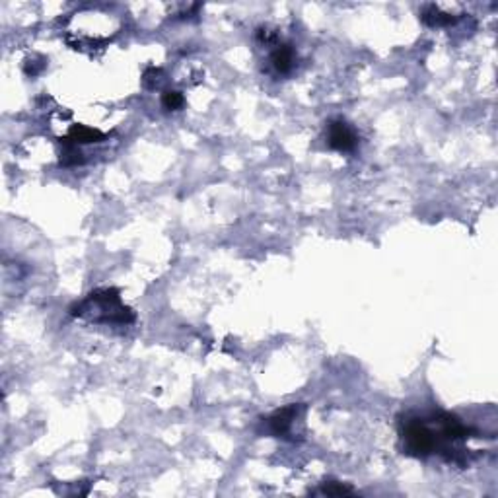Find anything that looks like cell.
<instances>
[{"label": "cell", "mask_w": 498, "mask_h": 498, "mask_svg": "<svg viewBox=\"0 0 498 498\" xmlns=\"http://www.w3.org/2000/svg\"><path fill=\"white\" fill-rule=\"evenodd\" d=\"M183 104H185V98L178 90H168V92L162 94V105L169 111H178L183 107Z\"/></svg>", "instance_id": "obj_10"}, {"label": "cell", "mask_w": 498, "mask_h": 498, "mask_svg": "<svg viewBox=\"0 0 498 498\" xmlns=\"http://www.w3.org/2000/svg\"><path fill=\"white\" fill-rule=\"evenodd\" d=\"M271 65L279 75H288L296 65V53L286 43H277V47L271 53Z\"/></svg>", "instance_id": "obj_5"}, {"label": "cell", "mask_w": 498, "mask_h": 498, "mask_svg": "<svg viewBox=\"0 0 498 498\" xmlns=\"http://www.w3.org/2000/svg\"><path fill=\"white\" fill-rule=\"evenodd\" d=\"M104 132L92 129V127H86V125H75L70 131H68V139L75 142V144H90V142H100L104 141Z\"/></svg>", "instance_id": "obj_7"}, {"label": "cell", "mask_w": 498, "mask_h": 498, "mask_svg": "<svg viewBox=\"0 0 498 498\" xmlns=\"http://www.w3.org/2000/svg\"><path fill=\"white\" fill-rule=\"evenodd\" d=\"M72 318H84L95 323H119L129 325L134 321V313L121 302V294L115 288H98L90 292L82 302L68 308Z\"/></svg>", "instance_id": "obj_1"}, {"label": "cell", "mask_w": 498, "mask_h": 498, "mask_svg": "<svg viewBox=\"0 0 498 498\" xmlns=\"http://www.w3.org/2000/svg\"><path fill=\"white\" fill-rule=\"evenodd\" d=\"M399 438L407 456L413 458H428L436 453L434 433L426 417L421 414H403L399 417Z\"/></svg>", "instance_id": "obj_2"}, {"label": "cell", "mask_w": 498, "mask_h": 498, "mask_svg": "<svg viewBox=\"0 0 498 498\" xmlns=\"http://www.w3.org/2000/svg\"><path fill=\"white\" fill-rule=\"evenodd\" d=\"M304 405L300 403H290L282 409H277L269 419H267V426H269V433L277 436V438H288L294 430V424L300 419L304 413Z\"/></svg>", "instance_id": "obj_3"}, {"label": "cell", "mask_w": 498, "mask_h": 498, "mask_svg": "<svg viewBox=\"0 0 498 498\" xmlns=\"http://www.w3.org/2000/svg\"><path fill=\"white\" fill-rule=\"evenodd\" d=\"M321 495H327V497H348V495H355L357 490L352 489L350 485L345 483H339V481H329L325 483L320 490Z\"/></svg>", "instance_id": "obj_9"}, {"label": "cell", "mask_w": 498, "mask_h": 498, "mask_svg": "<svg viewBox=\"0 0 498 498\" xmlns=\"http://www.w3.org/2000/svg\"><path fill=\"white\" fill-rule=\"evenodd\" d=\"M421 20L428 28H448V26H453L458 22V16L444 12L436 4H426L421 12Z\"/></svg>", "instance_id": "obj_6"}, {"label": "cell", "mask_w": 498, "mask_h": 498, "mask_svg": "<svg viewBox=\"0 0 498 498\" xmlns=\"http://www.w3.org/2000/svg\"><path fill=\"white\" fill-rule=\"evenodd\" d=\"M327 144L337 152H352L357 148L358 137L347 121L331 119L327 123Z\"/></svg>", "instance_id": "obj_4"}, {"label": "cell", "mask_w": 498, "mask_h": 498, "mask_svg": "<svg viewBox=\"0 0 498 498\" xmlns=\"http://www.w3.org/2000/svg\"><path fill=\"white\" fill-rule=\"evenodd\" d=\"M61 164H63V166H76V164H82V154H80L78 144H75L68 137L63 139V156H61Z\"/></svg>", "instance_id": "obj_8"}, {"label": "cell", "mask_w": 498, "mask_h": 498, "mask_svg": "<svg viewBox=\"0 0 498 498\" xmlns=\"http://www.w3.org/2000/svg\"><path fill=\"white\" fill-rule=\"evenodd\" d=\"M160 68H156V66L146 68V72H144V86H146V88H156V86L160 84Z\"/></svg>", "instance_id": "obj_11"}]
</instances>
